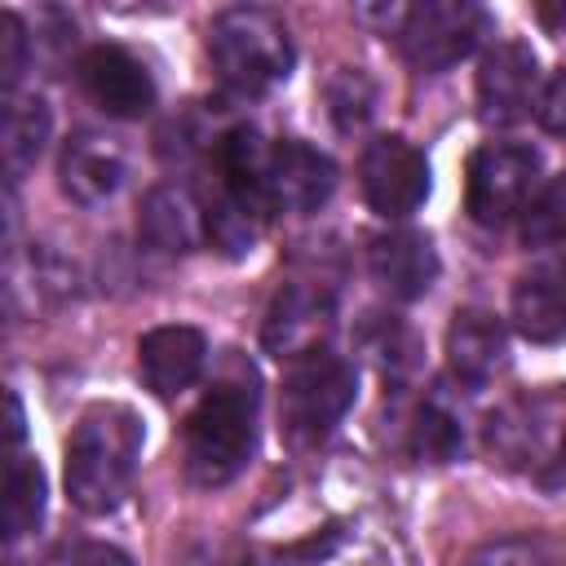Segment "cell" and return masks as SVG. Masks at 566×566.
Returning <instances> with one entry per match:
<instances>
[{
  "label": "cell",
  "mask_w": 566,
  "mask_h": 566,
  "mask_svg": "<svg viewBox=\"0 0 566 566\" xmlns=\"http://www.w3.org/2000/svg\"><path fill=\"white\" fill-rule=\"evenodd\" d=\"M394 35L416 71H447L482 44L486 9L473 0H424L402 13V27Z\"/></svg>",
  "instance_id": "obj_6"
},
{
  "label": "cell",
  "mask_w": 566,
  "mask_h": 566,
  "mask_svg": "<svg viewBox=\"0 0 566 566\" xmlns=\"http://www.w3.org/2000/svg\"><path fill=\"white\" fill-rule=\"evenodd\" d=\"M186 473L199 486H226L256 447V394L248 385H212L186 416Z\"/></svg>",
  "instance_id": "obj_2"
},
{
  "label": "cell",
  "mask_w": 566,
  "mask_h": 566,
  "mask_svg": "<svg viewBox=\"0 0 566 566\" xmlns=\"http://www.w3.org/2000/svg\"><path fill=\"white\" fill-rule=\"evenodd\" d=\"M137 363H142V376L146 385L159 394V398H172L181 389H190L199 376H203V363H208V340L199 327H186V323H168V327H150L137 345Z\"/></svg>",
  "instance_id": "obj_13"
},
{
  "label": "cell",
  "mask_w": 566,
  "mask_h": 566,
  "mask_svg": "<svg viewBox=\"0 0 566 566\" xmlns=\"http://www.w3.org/2000/svg\"><path fill=\"white\" fill-rule=\"evenodd\" d=\"M142 234H146V243H155L164 252H190L203 234V212L195 208V199L186 190L159 186L142 203Z\"/></svg>",
  "instance_id": "obj_17"
},
{
  "label": "cell",
  "mask_w": 566,
  "mask_h": 566,
  "mask_svg": "<svg viewBox=\"0 0 566 566\" xmlns=\"http://www.w3.org/2000/svg\"><path fill=\"white\" fill-rule=\"evenodd\" d=\"M557 482H562V486H566V455H562V460H557Z\"/></svg>",
  "instance_id": "obj_26"
},
{
  "label": "cell",
  "mask_w": 566,
  "mask_h": 566,
  "mask_svg": "<svg viewBox=\"0 0 566 566\" xmlns=\"http://www.w3.org/2000/svg\"><path fill=\"white\" fill-rule=\"evenodd\" d=\"M535 115H539V124H544L553 137H566V71H557V75L544 84Z\"/></svg>",
  "instance_id": "obj_24"
},
{
  "label": "cell",
  "mask_w": 566,
  "mask_h": 566,
  "mask_svg": "<svg viewBox=\"0 0 566 566\" xmlns=\"http://www.w3.org/2000/svg\"><path fill=\"white\" fill-rule=\"evenodd\" d=\"M208 53H212L217 75L239 93H265L270 84L287 80L296 62L287 22L261 4L226 9L208 27Z\"/></svg>",
  "instance_id": "obj_3"
},
{
  "label": "cell",
  "mask_w": 566,
  "mask_h": 566,
  "mask_svg": "<svg viewBox=\"0 0 566 566\" xmlns=\"http://www.w3.org/2000/svg\"><path fill=\"white\" fill-rule=\"evenodd\" d=\"M327 332H332V301H327V292L287 283V287L274 296L270 314H265L261 340H265V349H270L274 358L296 363V358H305V354L327 349V345H323Z\"/></svg>",
  "instance_id": "obj_11"
},
{
  "label": "cell",
  "mask_w": 566,
  "mask_h": 566,
  "mask_svg": "<svg viewBox=\"0 0 566 566\" xmlns=\"http://www.w3.org/2000/svg\"><path fill=\"white\" fill-rule=\"evenodd\" d=\"M84 93L115 119H142L155 106V80L150 71L119 44H93L75 62Z\"/></svg>",
  "instance_id": "obj_9"
},
{
  "label": "cell",
  "mask_w": 566,
  "mask_h": 566,
  "mask_svg": "<svg viewBox=\"0 0 566 566\" xmlns=\"http://www.w3.org/2000/svg\"><path fill=\"white\" fill-rule=\"evenodd\" d=\"M142 416L124 402H93L66 442V495L84 513H111L142 460Z\"/></svg>",
  "instance_id": "obj_1"
},
{
  "label": "cell",
  "mask_w": 566,
  "mask_h": 566,
  "mask_svg": "<svg viewBox=\"0 0 566 566\" xmlns=\"http://www.w3.org/2000/svg\"><path fill=\"white\" fill-rule=\"evenodd\" d=\"M22 53H27V31L18 22V13H0V75L4 84H13L22 75Z\"/></svg>",
  "instance_id": "obj_23"
},
{
  "label": "cell",
  "mask_w": 566,
  "mask_h": 566,
  "mask_svg": "<svg viewBox=\"0 0 566 566\" xmlns=\"http://www.w3.org/2000/svg\"><path fill=\"white\" fill-rule=\"evenodd\" d=\"M411 451L416 460H429V464H447L464 451V429L460 420L442 407V402H424L416 411V424H411Z\"/></svg>",
  "instance_id": "obj_20"
},
{
  "label": "cell",
  "mask_w": 566,
  "mask_h": 566,
  "mask_svg": "<svg viewBox=\"0 0 566 566\" xmlns=\"http://www.w3.org/2000/svg\"><path fill=\"white\" fill-rule=\"evenodd\" d=\"M40 522H44V469L31 455H13L4 478V531L9 539H22Z\"/></svg>",
  "instance_id": "obj_19"
},
{
  "label": "cell",
  "mask_w": 566,
  "mask_h": 566,
  "mask_svg": "<svg viewBox=\"0 0 566 566\" xmlns=\"http://www.w3.org/2000/svg\"><path fill=\"white\" fill-rule=\"evenodd\" d=\"M71 566H137V562L115 544H84Z\"/></svg>",
  "instance_id": "obj_25"
},
{
  "label": "cell",
  "mask_w": 566,
  "mask_h": 566,
  "mask_svg": "<svg viewBox=\"0 0 566 566\" xmlns=\"http://www.w3.org/2000/svg\"><path fill=\"white\" fill-rule=\"evenodd\" d=\"M49 128H53V115H49V102L27 93V97H9L4 102V168L9 177L18 181L44 150L49 142Z\"/></svg>",
  "instance_id": "obj_18"
},
{
  "label": "cell",
  "mask_w": 566,
  "mask_h": 566,
  "mask_svg": "<svg viewBox=\"0 0 566 566\" xmlns=\"http://www.w3.org/2000/svg\"><path fill=\"white\" fill-rule=\"evenodd\" d=\"M332 111H336L340 128H354V124H363V119L371 115V84H367L358 71H345V75H336V84H332Z\"/></svg>",
  "instance_id": "obj_22"
},
{
  "label": "cell",
  "mask_w": 566,
  "mask_h": 566,
  "mask_svg": "<svg viewBox=\"0 0 566 566\" xmlns=\"http://www.w3.org/2000/svg\"><path fill=\"white\" fill-rule=\"evenodd\" d=\"M539 62L526 44L517 40H500L482 53L478 62V115L482 124L509 128L522 124L535 106H539Z\"/></svg>",
  "instance_id": "obj_7"
},
{
  "label": "cell",
  "mask_w": 566,
  "mask_h": 566,
  "mask_svg": "<svg viewBox=\"0 0 566 566\" xmlns=\"http://www.w3.org/2000/svg\"><path fill=\"white\" fill-rule=\"evenodd\" d=\"M562 239H566V177H553L535 190V199L522 212V243L553 248Z\"/></svg>",
  "instance_id": "obj_21"
},
{
  "label": "cell",
  "mask_w": 566,
  "mask_h": 566,
  "mask_svg": "<svg viewBox=\"0 0 566 566\" xmlns=\"http://www.w3.org/2000/svg\"><path fill=\"white\" fill-rule=\"evenodd\" d=\"M464 208L478 226H504L526 212L539 190V155L522 142H486L469 155Z\"/></svg>",
  "instance_id": "obj_5"
},
{
  "label": "cell",
  "mask_w": 566,
  "mask_h": 566,
  "mask_svg": "<svg viewBox=\"0 0 566 566\" xmlns=\"http://www.w3.org/2000/svg\"><path fill=\"white\" fill-rule=\"evenodd\" d=\"M509 354L504 323L486 310H460L447 327V363L464 385H486Z\"/></svg>",
  "instance_id": "obj_16"
},
{
  "label": "cell",
  "mask_w": 566,
  "mask_h": 566,
  "mask_svg": "<svg viewBox=\"0 0 566 566\" xmlns=\"http://www.w3.org/2000/svg\"><path fill=\"white\" fill-rule=\"evenodd\" d=\"M332 190H336V164L323 150L296 137H283L270 146V164H265L270 212H314L327 203Z\"/></svg>",
  "instance_id": "obj_10"
},
{
  "label": "cell",
  "mask_w": 566,
  "mask_h": 566,
  "mask_svg": "<svg viewBox=\"0 0 566 566\" xmlns=\"http://www.w3.org/2000/svg\"><path fill=\"white\" fill-rule=\"evenodd\" d=\"M358 394V371L354 363L318 349L292 363L287 380H283V424L296 442H318L327 438L340 416L354 407Z\"/></svg>",
  "instance_id": "obj_4"
},
{
  "label": "cell",
  "mask_w": 566,
  "mask_h": 566,
  "mask_svg": "<svg viewBox=\"0 0 566 566\" xmlns=\"http://www.w3.org/2000/svg\"><path fill=\"white\" fill-rule=\"evenodd\" d=\"M367 265H371V279L394 301H416L438 279V252L416 230H389V234H380L371 243V252H367Z\"/></svg>",
  "instance_id": "obj_15"
},
{
  "label": "cell",
  "mask_w": 566,
  "mask_h": 566,
  "mask_svg": "<svg viewBox=\"0 0 566 566\" xmlns=\"http://www.w3.org/2000/svg\"><path fill=\"white\" fill-rule=\"evenodd\" d=\"M513 327L535 345H553L566 336V256H544L526 274H517Z\"/></svg>",
  "instance_id": "obj_14"
},
{
  "label": "cell",
  "mask_w": 566,
  "mask_h": 566,
  "mask_svg": "<svg viewBox=\"0 0 566 566\" xmlns=\"http://www.w3.org/2000/svg\"><path fill=\"white\" fill-rule=\"evenodd\" d=\"M358 177H363V199L371 203V212H380L389 221L411 217L429 195V159L407 137L367 142Z\"/></svg>",
  "instance_id": "obj_8"
},
{
  "label": "cell",
  "mask_w": 566,
  "mask_h": 566,
  "mask_svg": "<svg viewBox=\"0 0 566 566\" xmlns=\"http://www.w3.org/2000/svg\"><path fill=\"white\" fill-rule=\"evenodd\" d=\"M128 177V155L115 137L106 133H75L66 146H62V159H57V181L62 190L93 208V203H106Z\"/></svg>",
  "instance_id": "obj_12"
}]
</instances>
